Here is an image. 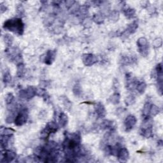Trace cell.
Instances as JSON below:
<instances>
[{
	"label": "cell",
	"mask_w": 163,
	"mask_h": 163,
	"mask_svg": "<svg viewBox=\"0 0 163 163\" xmlns=\"http://www.w3.org/2000/svg\"><path fill=\"white\" fill-rule=\"evenodd\" d=\"M82 138L79 132H65L63 149L66 162H77L84 156L81 145Z\"/></svg>",
	"instance_id": "obj_1"
},
{
	"label": "cell",
	"mask_w": 163,
	"mask_h": 163,
	"mask_svg": "<svg viewBox=\"0 0 163 163\" xmlns=\"http://www.w3.org/2000/svg\"><path fill=\"white\" fill-rule=\"evenodd\" d=\"M60 156V147L54 141H50L44 146L37 147L35 152V158L44 162H55Z\"/></svg>",
	"instance_id": "obj_2"
},
{
	"label": "cell",
	"mask_w": 163,
	"mask_h": 163,
	"mask_svg": "<svg viewBox=\"0 0 163 163\" xmlns=\"http://www.w3.org/2000/svg\"><path fill=\"white\" fill-rule=\"evenodd\" d=\"M3 28L14 34L21 36L24 31V24L21 18L16 17L8 19L4 22Z\"/></svg>",
	"instance_id": "obj_3"
},
{
	"label": "cell",
	"mask_w": 163,
	"mask_h": 163,
	"mask_svg": "<svg viewBox=\"0 0 163 163\" xmlns=\"http://www.w3.org/2000/svg\"><path fill=\"white\" fill-rule=\"evenodd\" d=\"M140 134L144 138H149L153 136V124L152 117L143 118L142 125L140 129Z\"/></svg>",
	"instance_id": "obj_4"
},
{
	"label": "cell",
	"mask_w": 163,
	"mask_h": 163,
	"mask_svg": "<svg viewBox=\"0 0 163 163\" xmlns=\"http://www.w3.org/2000/svg\"><path fill=\"white\" fill-rule=\"evenodd\" d=\"M10 60L17 65L22 63V56L21 50L16 47L7 48L5 50Z\"/></svg>",
	"instance_id": "obj_5"
},
{
	"label": "cell",
	"mask_w": 163,
	"mask_h": 163,
	"mask_svg": "<svg viewBox=\"0 0 163 163\" xmlns=\"http://www.w3.org/2000/svg\"><path fill=\"white\" fill-rule=\"evenodd\" d=\"M59 127L55 122H49L45 128L40 132V138L43 140H47L51 134H54L57 131Z\"/></svg>",
	"instance_id": "obj_6"
},
{
	"label": "cell",
	"mask_w": 163,
	"mask_h": 163,
	"mask_svg": "<svg viewBox=\"0 0 163 163\" xmlns=\"http://www.w3.org/2000/svg\"><path fill=\"white\" fill-rule=\"evenodd\" d=\"M29 117V111L28 109L26 107L22 108L20 111L17 114L16 118H15V124L17 126H22L24 125L27 120Z\"/></svg>",
	"instance_id": "obj_7"
},
{
	"label": "cell",
	"mask_w": 163,
	"mask_h": 163,
	"mask_svg": "<svg viewBox=\"0 0 163 163\" xmlns=\"http://www.w3.org/2000/svg\"><path fill=\"white\" fill-rule=\"evenodd\" d=\"M19 96L22 99L30 100L37 96V88L33 86H28L25 89L19 91Z\"/></svg>",
	"instance_id": "obj_8"
},
{
	"label": "cell",
	"mask_w": 163,
	"mask_h": 163,
	"mask_svg": "<svg viewBox=\"0 0 163 163\" xmlns=\"http://www.w3.org/2000/svg\"><path fill=\"white\" fill-rule=\"evenodd\" d=\"M137 43L138 48V51L142 56L146 57L148 55H149V43L145 38L144 37L140 38L137 40Z\"/></svg>",
	"instance_id": "obj_9"
},
{
	"label": "cell",
	"mask_w": 163,
	"mask_h": 163,
	"mask_svg": "<svg viewBox=\"0 0 163 163\" xmlns=\"http://www.w3.org/2000/svg\"><path fill=\"white\" fill-rule=\"evenodd\" d=\"M156 76L157 78V91L158 93L162 96V82H163V75H162V63L158 64L155 69Z\"/></svg>",
	"instance_id": "obj_10"
},
{
	"label": "cell",
	"mask_w": 163,
	"mask_h": 163,
	"mask_svg": "<svg viewBox=\"0 0 163 163\" xmlns=\"http://www.w3.org/2000/svg\"><path fill=\"white\" fill-rule=\"evenodd\" d=\"M16 154L15 152L9 150H2L1 152V162H11L16 158Z\"/></svg>",
	"instance_id": "obj_11"
},
{
	"label": "cell",
	"mask_w": 163,
	"mask_h": 163,
	"mask_svg": "<svg viewBox=\"0 0 163 163\" xmlns=\"http://www.w3.org/2000/svg\"><path fill=\"white\" fill-rule=\"evenodd\" d=\"M98 61V57L93 54H85L82 55V61L85 66H92Z\"/></svg>",
	"instance_id": "obj_12"
},
{
	"label": "cell",
	"mask_w": 163,
	"mask_h": 163,
	"mask_svg": "<svg viewBox=\"0 0 163 163\" xmlns=\"http://www.w3.org/2000/svg\"><path fill=\"white\" fill-rule=\"evenodd\" d=\"M137 119L135 116L132 115H129L124 121V127L126 132L131 131L133 128L135 127L137 124Z\"/></svg>",
	"instance_id": "obj_13"
},
{
	"label": "cell",
	"mask_w": 163,
	"mask_h": 163,
	"mask_svg": "<svg viewBox=\"0 0 163 163\" xmlns=\"http://www.w3.org/2000/svg\"><path fill=\"white\" fill-rule=\"evenodd\" d=\"M138 28V21H135L131 24H129L127 28L125 29L124 31L122 33V37L126 36L127 37L129 35L135 33L136 31L137 30V29Z\"/></svg>",
	"instance_id": "obj_14"
},
{
	"label": "cell",
	"mask_w": 163,
	"mask_h": 163,
	"mask_svg": "<svg viewBox=\"0 0 163 163\" xmlns=\"http://www.w3.org/2000/svg\"><path fill=\"white\" fill-rule=\"evenodd\" d=\"M121 162H126L129 157V153L126 148L122 146L118 151L117 155L116 156Z\"/></svg>",
	"instance_id": "obj_15"
},
{
	"label": "cell",
	"mask_w": 163,
	"mask_h": 163,
	"mask_svg": "<svg viewBox=\"0 0 163 163\" xmlns=\"http://www.w3.org/2000/svg\"><path fill=\"white\" fill-rule=\"evenodd\" d=\"M94 110L98 118H103L106 116L107 111L105 107L101 102H97L95 103Z\"/></svg>",
	"instance_id": "obj_16"
},
{
	"label": "cell",
	"mask_w": 163,
	"mask_h": 163,
	"mask_svg": "<svg viewBox=\"0 0 163 163\" xmlns=\"http://www.w3.org/2000/svg\"><path fill=\"white\" fill-rule=\"evenodd\" d=\"M56 57V51L52 50H49L44 59V63L47 65H51L55 61Z\"/></svg>",
	"instance_id": "obj_17"
},
{
	"label": "cell",
	"mask_w": 163,
	"mask_h": 163,
	"mask_svg": "<svg viewBox=\"0 0 163 163\" xmlns=\"http://www.w3.org/2000/svg\"><path fill=\"white\" fill-rule=\"evenodd\" d=\"M101 128L103 129H107L108 131H115V127L113 122L109 120H104L101 124Z\"/></svg>",
	"instance_id": "obj_18"
},
{
	"label": "cell",
	"mask_w": 163,
	"mask_h": 163,
	"mask_svg": "<svg viewBox=\"0 0 163 163\" xmlns=\"http://www.w3.org/2000/svg\"><path fill=\"white\" fill-rule=\"evenodd\" d=\"M59 126L60 127H65L66 126L68 122V117L67 115L64 112H61L59 115Z\"/></svg>",
	"instance_id": "obj_19"
},
{
	"label": "cell",
	"mask_w": 163,
	"mask_h": 163,
	"mask_svg": "<svg viewBox=\"0 0 163 163\" xmlns=\"http://www.w3.org/2000/svg\"><path fill=\"white\" fill-rule=\"evenodd\" d=\"M122 10L125 17L129 19L133 18L136 15L135 9L131 7H125V5H124Z\"/></svg>",
	"instance_id": "obj_20"
},
{
	"label": "cell",
	"mask_w": 163,
	"mask_h": 163,
	"mask_svg": "<svg viewBox=\"0 0 163 163\" xmlns=\"http://www.w3.org/2000/svg\"><path fill=\"white\" fill-rule=\"evenodd\" d=\"M152 104V103L150 101H147L145 103V104L144 105L143 110H142V118H143L152 117L150 115V110H151Z\"/></svg>",
	"instance_id": "obj_21"
},
{
	"label": "cell",
	"mask_w": 163,
	"mask_h": 163,
	"mask_svg": "<svg viewBox=\"0 0 163 163\" xmlns=\"http://www.w3.org/2000/svg\"><path fill=\"white\" fill-rule=\"evenodd\" d=\"M13 136H7V135H1V147L2 150L6 149L9 145L10 140Z\"/></svg>",
	"instance_id": "obj_22"
},
{
	"label": "cell",
	"mask_w": 163,
	"mask_h": 163,
	"mask_svg": "<svg viewBox=\"0 0 163 163\" xmlns=\"http://www.w3.org/2000/svg\"><path fill=\"white\" fill-rule=\"evenodd\" d=\"M105 15L103 13H95L93 17V21L97 24H102L105 21Z\"/></svg>",
	"instance_id": "obj_23"
},
{
	"label": "cell",
	"mask_w": 163,
	"mask_h": 163,
	"mask_svg": "<svg viewBox=\"0 0 163 163\" xmlns=\"http://www.w3.org/2000/svg\"><path fill=\"white\" fill-rule=\"evenodd\" d=\"M121 100V95L118 92H115L108 99V101L113 105H117Z\"/></svg>",
	"instance_id": "obj_24"
},
{
	"label": "cell",
	"mask_w": 163,
	"mask_h": 163,
	"mask_svg": "<svg viewBox=\"0 0 163 163\" xmlns=\"http://www.w3.org/2000/svg\"><path fill=\"white\" fill-rule=\"evenodd\" d=\"M146 89V84L144 81H138L135 89L138 91V93L140 94H143Z\"/></svg>",
	"instance_id": "obj_25"
},
{
	"label": "cell",
	"mask_w": 163,
	"mask_h": 163,
	"mask_svg": "<svg viewBox=\"0 0 163 163\" xmlns=\"http://www.w3.org/2000/svg\"><path fill=\"white\" fill-rule=\"evenodd\" d=\"M37 96L39 97H41L46 101H47L49 99V96L47 93V91L45 89L38 88L37 89Z\"/></svg>",
	"instance_id": "obj_26"
},
{
	"label": "cell",
	"mask_w": 163,
	"mask_h": 163,
	"mask_svg": "<svg viewBox=\"0 0 163 163\" xmlns=\"http://www.w3.org/2000/svg\"><path fill=\"white\" fill-rule=\"evenodd\" d=\"M73 93L76 97H80L82 93V87L79 83H77L73 85Z\"/></svg>",
	"instance_id": "obj_27"
},
{
	"label": "cell",
	"mask_w": 163,
	"mask_h": 163,
	"mask_svg": "<svg viewBox=\"0 0 163 163\" xmlns=\"http://www.w3.org/2000/svg\"><path fill=\"white\" fill-rule=\"evenodd\" d=\"M3 82L5 85H7L12 82V76L8 70H5L3 75Z\"/></svg>",
	"instance_id": "obj_28"
},
{
	"label": "cell",
	"mask_w": 163,
	"mask_h": 163,
	"mask_svg": "<svg viewBox=\"0 0 163 163\" xmlns=\"http://www.w3.org/2000/svg\"><path fill=\"white\" fill-rule=\"evenodd\" d=\"M14 101H15V97L12 93H8L7 94L5 97V102L8 107H13L14 106ZM10 107V108H11Z\"/></svg>",
	"instance_id": "obj_29"
},
{
	"label": "cell",
	"mask_w": 163,
	"mask_h": 163,
	"mask_svg": "<svg viewBox=\"0 0 163 163\" xmlns=\"http://www.w3.org/2000/svg\"><path fill=\"white\" fill-rule=\"evenodd\" d=\"M26 69L23 63L17 65V76L19 78H22L25 74Z\"/></svg>",
	"instance_id": "obj_30"
},
{
	"label": "cell",
	"mask_w": 163,
	"mask_h": 163,
	"mask_svg": "<svg viewBox=\"0 0 163 163\" xmlns=\"http://www.w3.org/2000/svg\"><path fill=\"white\" fill-rule=\"evenodd\" d=\"M108 17H109V20L111 22H115L118 21V19H119V12L117 10H113L110 13Z\"/></svg>",
	"instance_id": "obj_31"
},
{
	"label": "cell",
	"mask_w": 163,
	"mask_h": 163,
	"mask_svg": "<svg viewBox=\"0 0 163 163\" xmlns=\"http://www.w3.org/2000/svg\"><path fill=\"white\" fill-rule=\"evenodd\" d=\"M15 130L10 127H1V135H7V136H13Z\"/></svg>",
	"instance_id": "obj_32"
},
{
	"label": "cell",
	"mask_w": 163,
	"mask_h": 163,
	"mask_svg": "<svg viewBox=\"0 0 163 163\" xmlns=\"http://www.w3.org/2000/svg\"><path fill=\"white\" fill-rule=\"evenodd\" d=\"M4 39V41L5 45L7 46V48H10L12 47V45L13 43V38L12 35H9V34H6L4 35L3 37Z\"/></svg>",
	"instance_id": "obj_33"
},
{
	"label": "cell",
	"mask_w": 163,
	"mask_h": 163,
	"mask_svg": "<svg viewBox=\"0 0 163 163\" xmlns=\"http://www.w3.org/2000/svg\"><path fill=\"white\" fill-rule=\"evenodd\" d=\"M136 101V99L134 95L130 94L125 99V104L126 106H130L134 104Z\"/></svg>",
	"instance_id": "obj_34"
},
{
	"label": "cell",
	"mask_w": 163,
	"mask_h": 163,
	"mask_svg": "<svg viewBox=\"0 0 163 163\" xmlns=\"http://www.w3.org/2000/svg\"><path fill=\"white\" fill-rule=\"evenodd\" d=\"M160 112V109L158 107H157L156 105L152 104L151 107V110H150V115L151 117H154L156 116Z\"/></svg>",
	"instance_id": "obj_35"
},
{
	"label": "cell",
	"mask_w": 163,
	"mask_h": 163,
	"mask_svg": "<svg viewBox=\"0 0 163 163\" xmlns=\"http://www.w3.org/2000/svg\"><path fill=\"white\" fill-rule=\"evenodd\" d=\"M132 62H133V59L128 56H122V59L121 60V63L123 65H129L130 64H132Z\"/></svg>",
	"instance_id": "obj_36"
},
{
	"label": "cell",
	"mask_w": 163,
	"mask_h": 163,
	"mask_svg": "<svg viewBox=\"0 0 163 163\" xmlns=\"http://www.w3.org/2000/svg\"><path fill=\"white\" fill-rule=\"evenodd\" d=\"M24 7H22V5H18V6L16 8V13H17V16H19V17H22L24 16Z\"/></svg>",
	"instance_id": "obj_37"
},
{
	"label": "cell",
	"mask_w": 163,
	"mask_h": 163,
	"mask_svg": "<svg viewBox=\"0 0 163 163\" xmlns=\"http://www.w3.org/2000/svg\"><path fill=\"white\" fill-rule=\"evenodd\" d=\"M154 47L156 48H159L162 46V39L160 38H158L157 39H156L154 40Z\"/></svg>",
	"instance_id": "obj_38"
},
{
	"label": "cell",
	"mask_w": 163,
	"mask_h": 163,
	"mask_svg": "<svg viewBox=\"0 0 163 163\" xmlns=\"http://www.w3.org/2000/svg\"><path fill=\"white\" fill-rule=\"evenodd\" d=\"M63 103H64V105L65 106V107L70 110L71 108V102L67 99V98H65L64 100H63Z\"/></svg>",
	"instance_id": "obj_39"
},
{
	"label": "cell",
	"mask_w": 163,
	"mask_h": 163,
	"mask_svg": "<svg viewBox=\"0 0 163 163\" xmlns=\"http://www.w3.org/2000/svg\"><path fill=\"white\" fill-rule=\"evenodd\" d=\"M76 2L75 1H66L65 2V6L67 9H70L73 6V5Z\"/></svg>",
	"instance_id": "obj_40"
},
{
	"label": "cell",
	"mask_w": 163,
	"mask_h": 163,
	"mask_svg": "<svg viewBox=\"0 0 163 163\" xmlns=\"http://www.w3.org/2000/svg\"><path fill=\"white\" fill-rule=\"evenodd\" d=\"M7 6L4 5L3 3H1V13H4L7 10Z\"/></svg>",
	"instance_id": "obj_41"
}]
</instances>
